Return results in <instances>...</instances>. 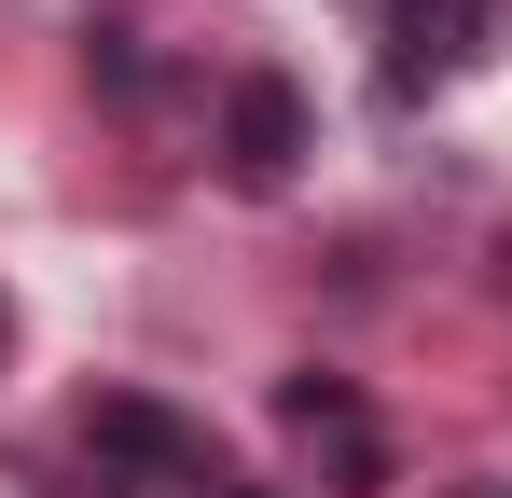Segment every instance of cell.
I'll return each mask as SVG.
<instances>
[{"mask_svg":"<svg viewBox=\"0 0 512 498\" xmlns=\"http://www.w3.org/2000/svg\"><path fill=\"white\" fill-rule=\"evenodd\" d=\"M84 457H97L111 498H167V485L222 498V443H208L194 415H167L153 388H97V402H84Z\"/></svg>","mask_w":512,"mask_h":498,"instance_id":"1","label":"cell"},{"mask_svg":"<svg viewBox=\"0 0 512 498\" xmlns=\"http://www.w3.org/2000/svg\"><path fill=\"white\" fill-rule=\"evenodd\" d=\"M499 42H512V0H374V70H388V97L471 83Z\"/></svg>","mask_w":512,"mask_h":498,"instance_id":"2","label":"cell"},{"mask_svg":"<svg viewBox=\"0 0 512 498\" xmlns=\"http://www.w3.org/2000/svg\"><path fill=\"white\" fill-rule=\"evenodd\" d=\"M291 153H305V97H291L277 70H250L236 97H222V166H236L250 194H277V180H291Z\"/></svg>","mask_w":512,"mask_h":498,"instance_id":"3","label":"cell"},{"mask_svg":"<svg viewBox=\"0 0 512 498\" xmlns=\"http://www.w3.org/2000/svg\"><path fill=\"white\" fill-rule=\"evenodd\" d=\"M277 429H291V443H333L346 498H374V485H388V443L360 429V402H346L333 374H291V388H277Z\"/></svg>","mask_w":512,"mask_h":498,"instance_id":"4","label":"cell"},{"mask_svg":"<svg viewBox=\"0 0 512 498\" xmlns=\"http://www.w3.org/2000/svg\"><path fill=\"white\" fill-rule=\"evenodd\" d=\"M0 346H14V291H0Z\"/></svg>","mask_w":512,"mask_h":498,"instance_id":"5","label":"cell"},{"mask_svg":"<svg viewBox=\"0 0 512 498\" xmlns=\"http://www.w3.org/2000/svg\"><path fill=\"white\" fill-rule=\"evenodd\" d=\"M499 263H512V249H499ZM499 291H512V277H499Z\"/></svg>","mask_w":512,"mask_h":498,"instance_id":"6","label":"cell"},{"mask_svg":"<svg viewBox=\"0 0 512 498\" xmlns=\"http://www.w3.org/2000/svg\"><path fill=\"white\" fill-rule=\"evenodd\" d=\"M222 498H250V485H222Z\"/></svg>","mask_w":512,"mask_h":498,"instance_id":"7","label":"cell"}]
</instances>
